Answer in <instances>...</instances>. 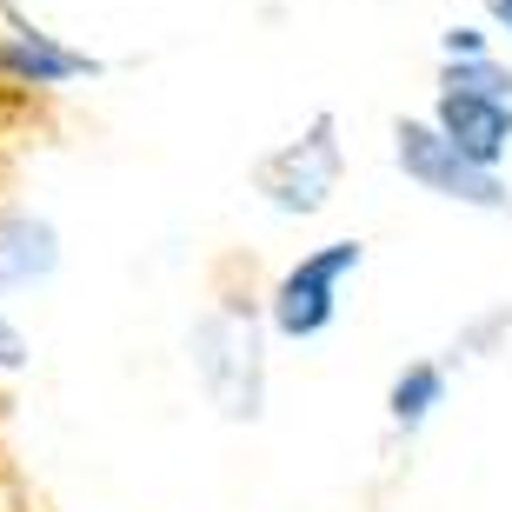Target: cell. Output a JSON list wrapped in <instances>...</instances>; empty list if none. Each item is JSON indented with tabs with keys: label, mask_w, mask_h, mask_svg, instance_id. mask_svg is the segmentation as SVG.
Masks as SVG:
<instances>
[{
	"label": "cell",
	"mask_w": 512,
	"mask_h": 512,
	"mask_svg": "<svg viewBox=\"0 0 512 512\" xmlns=\"http://www.w3.org/2000/svg\"><path fill=\"white\" fill-rule=\"evenodd\" d=\"M446 87H473V94L512 100V74L493 60V47H486V54H453V60H446Z\"/></svg>",
	"instance_id": "obj_9"
},
{
	"label": "cell",
	"mask_w": 512,
	"mask_h": 512,
	"mask_svg": "<svg viewBox=\"0 0 512 512\" xmlns=\"http://www.w3.org/2000/svg\"><path fill=\"white\" fill-rule=\"evenodd\" d=\"M433 127L446 133V140H453L466 160H479V167H499V160L512 153V100L473 94V87H446V80H439Z\"/></svg>",
	"instance_id": "obj_5"
},
{
	"label": "cell",
	"mask_w": 512,
	"mask_h": 512,
	"mask_svg": "<svg viewBox=\"0 0 512 512\" xmlns=\"http://www.w3.org/2000/svg\"><path fill=\"white\" fill-rule=\"evenodd\" d=\"M366 247L360 240H326L320 253H306L300 266H286L280 286H273V333L280 340H320L326 326L340 320V286L346 273H360Z\"/></svg>",
	"instance_id": "obj_3"
},
{
	"label": "cell",
	"mask_w": 512,
	"mask_h": 512,
	"mask_svg": "<svg viewBox=\"0 0 512 512\" xmlns=\"http://www.w3.org/2000/svg\"><path fill=\"white\" fill-rule=\"evenodd\" d=\"M20 360H27V340H20V326L0 313V373H14Z\"/></svg>",
	"instance_id": "obj_10"
},
{
	"label": "cell",
	"mask_w": 512,
	"mask_h": 512,
	"mask_svg": "<svg viewBox=\"0 0 512 512\" xmlns=\"http://www.w3.org/2000/svg\"><path fill=\"white\" fill-rule=\"evenodd\" d=\"M0 74L14 87H67L80 74H100V60L80 54V47H60L54 34H40L20 14H7V27H0Z\"/></svg>",
	"instance_id": "obj_6"
},
{
	"label": "cell",
	"mask_w": 512,
	"mask_h": 512,
	"mask_svg": "<svg viewBox=\"0 0 512 512\" xmlns=\"http://www.w3.org/2000/svg\"><path fill=\"white\" fill-rule=\"evenodd\" d=\"M60 260V240L34 213H0V286H34Z\"/></svg>",
	"instance_id": "obj_7"
},
{
	"label": "cell",
	"mask_w": 512,
	"mask_h": 512,
	"mask_svg": "<svg viewBox=\"0 0 512 512\" xmlns=\"http://www.w3.org/2000/svg\"><path fill=\"white\" fill-rule=\"evenodd\" d=\"M439 399H446V366H439V360H413V366L393 380V393H386V413H393V426L419 433V426L433 419Z\"/></svg>",
	"instance_id": "obj_8"
},
{
	"label": "cell",
	"mask_w": 512,
	"mask_h": 512,
	"mask_svg": "<svg viewBox=\"0 0 512 512\" xmlns=\"http://www.w3.org/2000/svg\"><path fill=\"white\" fill-rule=\"evenodd\" d=\"M486 7H493V20H499V27L512 34V0H486Z\"/></svg>",
	"instance_id": "obj_12"
},
{
	"label": "cell",
	"mask_w": 512,
	"mask_h": 512,
	"mask_svg": "<svg viewBox=\"0 0 512 512\" xmlns=\"http://www.w3.org/2000/svg\"><path fill=\"white\" fill-rule=\"evenodd\" d=\"M453 54H486V40H479L473 27H453V34H446V60Z\"/></svg>",
	"instance_id": "obj_11"
},
{
	"label": "cell",
	"mask_w": 512,
	"mask_h": 512,
	"mask_svg": "<svg viewBox=\"0 0 512 512\" xmlns=\"http://www.w3.org/2000/svg\"><path fill=\"white\" fill-rule=\"evenodd\" d=\"M193 366H200L207 393L220 399V413H233V419L260 413L266 366H260V326H253V313H240V306L207 313L200 333H193Z\"/></svg>",
	"instance_id": "obj_2"
},
{
	"label": "cell",
	"mask_w": 512,
	"mask_h": 512,
	"mask_svg": "<svg viewBox=\"0 0 512 512\" xmlns=\"http://www.w3.org/2000/svg\"><path fill=\"white\" fill-rule=\"evenodd\" d=\"M393 160L413 187L439 193V200H459V207H479V213H506V180H499V167L466 160L433 120H399L393 127Z\"/></svg>",
	"instance_id": "obj_1"
},
{
	"label": "cell",
	"mask_w": 512,
	"mask_h": 512,
	"mask_svg": "<svg viewBox=\"0 0 512 512\" xmlns=\"http://www.w3.org/2000/svg\"><path fill=\"white\" fill-rule=\"evenodd\" d=\"M253 187L266 193L273 213H300V220L320 213L333 200V187H340V127H333V114H320L300 140L266 153L253 167Z\"/></svg>",
	"instance_id": "obj_4"
}]
</instances>
